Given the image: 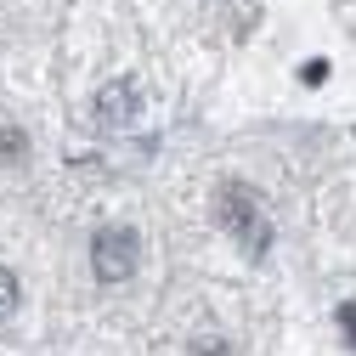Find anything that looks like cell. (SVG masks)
Here are the masks:
<instances>
[{
	"label": "cell",
	"instance_id": "1",
	"mask_svg": "<svg viewBox=\"0 0 356 356\" xmlns=\"http://www.w3.org/2000/svg\"><path fill=\"white\" fill-rule=\"evenodd\" d=\"M136 232H124V227H113V232H102L97 238V249H91V272L102 277V283H124L130 272H136Z\"/></svg>",
	"mask_w": 356,
	"mask_h": 356
},
{
	"label": "cell",
	"instance_id": "2",
	"mask_svg": "<svg viewBox=\"0 0 356 356\" xmlns=\"http://www.w3.org/2000/svg\"><path fill=\"white\" fill-rule=\"evenodd\" d=\"M6 311H17V272L0 266V317H6Z\"/></svg>",
	"mask_w": 356,
	"mask_h": 356
},
{
	"label": "cell",
	"instance_id": "3",
	"mask_svg": "<svg viewBox=\"0 0 356 356\" xmlns=\"http://www.w3.org/2000/svg\"><path fill=\"white\" fill-rule=\"evenodd\" d=\"M339 328H345V339L356 345V305H345V311H339Z\"/></svg>",
	"mask_w": 356,
	"mask_h": 356
}]
</instances>
